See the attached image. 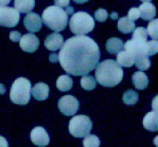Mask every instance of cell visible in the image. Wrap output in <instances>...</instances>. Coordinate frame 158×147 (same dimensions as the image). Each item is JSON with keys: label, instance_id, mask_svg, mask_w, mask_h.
<instances>
[{"label": "cell", "instance_id": "6da1fadb", "mask_svg": "<svg viewBox=\"0 0 158 147\" xmlns=\"http://www.w3.org/2000/svg\"><path fill=\"white\" fill-rule=\"evenodd\" d=\"M99 47L91 38L77 35L63 42L58 60L69 75L83 76L95 68L99 63Z\"/></svg>", "mask_w": 158, "mask_h": 147}, {"label": "cell", "instance_id": "7a4b0ae2", "mask_svg": "<svg viewBox=\"0 0 158 147\" xmlns=\"http://www.w3.org/2000/svg\"><path fill=\"white\" fill-rule=\"evenodd\" d=\"M94 70H95V80L105 87H114L119 84L123 78L122 67L113 59L98 63Z\"/></svg>", "mask_w": 158, "mask_h": 147}, {"label": "cell", "instance_id": "3957f363", "mask_svg": "<svg viewBox=\"0 0 158 147\" xmlns=\"http://www.w3.org/2000/svg\"><path fill=\"white\" fill-rule=\"evenodd\" d=\"M42 22L48 27L50 30L59 32L66 28L67 23H69V15L66 11L56 6H50L43 11L42 14Z\"/></svg>", "mask_w": 158, "mask_h": 147}, {"label": "cell", "instance_id": "277c9868", "mask_svg": "<svg viewBox=\"0 0 158 147\" xmlns=\"http://www.w3.org/2000/svg\"><path fill=\"white\" fill-rule=\"evenodd\" d=\"M69 24L71 32H74L75 35H87L94 30L95 22L90 14L79 11V12L73 14V16L69 20Z\"/></svg>", "mask_w": 158, "mask_h": 147}, {"label": "cell", "instance_id": "5b68a950", "mask_svg": "<svg viewBox=\"0 0 158 147\" xmlns=\"http://www.w3.org/2000/svg\"><path fill=\"white\" fill-rule=\"evenodd\" d=\"M10 98L15 104H20V106L27 104L31 98V83L28 79L18 78L16 80L12 83Z\"/></svg>", "mask_w": 158, "mask_h": 147}, {"label": "cell", "instance_id": "8992f818", "mask_svg": "<svg viewBox=\"0 0 158 147\" xmlns=\"http://www.w3.org/2000/svg\"><path fill=\"white\" fill-rule=\"evenodd\" d=\"M93 122L86 115H73L69 123V131L75 138H85L91 133Z\"/></svg>", "mask_w": 158, "mask_h": 147}, {"label": "cell", "instance_id": "52a82bcc", "mask_svg": "<svg viewBox=\"0 0 158 147\" xmlns=\"http://www.w3.org/2000/svg\"><path fill=\"white\" fill-rule=\"evenodd\" d=\"M123 48L126 52H129L134 59L138 56H149V50H148V40L145 39H131L123 43Z\"/></svg>", "mask_w": 158, "mask_h": 147}, {"label": "cell", "instance_id": "ba28073f", "mask_svg": "<svg viewBox=\"0 0 158 147\" xmlns=\"http://www.w3.org/2000/svg\"><path fill=\"white\" fill-rule=\"evenodd\" d=\"M58 107H59V111H60L63 115L73 116L79 110V102L74 95H66V96H62L59 99Z\"/></svg>", "mask_w": 158, "mask_h": 147}, {"label": "cell", "instance_id": "9c48e42d", "mask_svg": "<svg viewBox=\"0 0 158 147\" xmlns=\"http://www.w3.org/2000/svg\"><path fill=\"white\" fill-rule=\"evenodd\" d=\"M20 14L11 7H0V26L3 27H15L19 23Z\"/></svg>", "mask_w": 158, "mask_h": 147}, {"label": "cell", "instance_id": "30bf717a", "mask_svg": "<svg viewBox=\"0 0 158 147\" xmlns=\"http://www.w3.org/2000/svg\"><path fill=\"white\" fill-rule=\"evenodd\" d=\"M30 138H31V142L39 147H46L50 143V137L43 127H35V129H32Z\"/></svg>", "mask_w": 158, "mask_h": 147}, {"label": "cell", "instance_id": "8fae6325", "mask_svg": "<svg viewBox=\"0 0 158 147\" xmlns=\"http://www.w3.org/2000/svg\"><path fill=\"white\" fill-rule=\"evenodd\" d=\"M19 44H20V48L23 51H26V52H35L39 47V39L32 32L26 34L20 38Z\"/></svg>", "mask_w": 158, "mask_h": 147}, {"label": "cell", "instance_id": "7c38bea8", "mask_svg": "<svg viewBox=\"0 0 158 147\" xmlns=\"http://www.w3.org/2000/svg\"><path fill=\"white\" fill-rule=\"evenodd\" d=\"M42 26H43L42 18L38 14H34V12L27 14V16L24 18V27L27 31H30V32H38L42 28Z\"/></svg>", "mask_w": 158, "mask_h": 147}, {"label": "cell", "instance_id": "4fadbf2b", "mask_svg": "<svg viewBox=\"0 0 158 147\" xmlns=\"http://www.w3.org/2000/svg\"><path fill=\"white\" fill-rule=\"evenodd\" d=\"M44 46H46V48L50 50V51H56L63 46V36L60 34H58V32L51 34V35H48V36L46 38Z\"/></svg>", "mask_w": 158, "mask_h": 147}, {"label": "cell", "instance_id": "5bb4252c", "mask_svg": "<svg viewBox=\"0 0 158 147\" xmlns=\"http://www.w3.org/2000/svg\"><path fill=\"white\" fill-rule=\"evenodd\" d=\"M31 94L36 100H46L50 95V88L46 83H36L31 88Z\"/></svg>", "mask_w": 158, "mask_h": 147}, {"label": "cell", "instance_id": "9a60e30c", "mask_svg": "<svg viewBox=\"0 0 158 147\" xmlns=\"http://www.w3.org/2000/svg\"><path fill=\"white\" fill-rule=\"evenodd\" d=\"M138 11H139V18H142L143 20H152V19L156 18V14H157L156 7L150 2L142 3V6L138 8Z\"/></svg>", "mask_w": 158, "mask_h": 147}, {"label": "cell", "instance_id": "2e32d148", "mask_svg": "<svg viewBox=\"0 0 158 147\" xmlns=\"http://www.w3.org/2000/svg\"><path fill=\"white\" fill-rule=\"evenodd\" d=\"M14 6L19 14H28L34 10L35 0H14Z\"/></svg>", "mask_w": 158, "mask_h": 147}, {"label": "cell", "instance_id": "e0dca14e", "mask_svg": "<svg viewBox=\"0 0 158 147\" xmlns=\"http://www.w3.org/2000/svg\"><path fill=\"white\" fill-rule=\"evenodd\" d=\"M143 127L149 131H157L158 129V118H157V111L153 110L152 112H148L143 118Z\"/></svg>", "mask_w": 158, "mask_h": 147}, {"label": "cell", "instance_id": "ac0fdd59", "mask_svg": "<svg viewBox=\"0 0 158 147\" xmlns=\"http://www.w3.org/2000/svg\"><path fill=\"white\" fill-rule=\"evenodd\" d=\"M133 84L137 90H145L149 84V78L142 72V71H137L133 74Z\"/></svg>", "mask_w": 158, "mask_h": 147}, {"label": "cell", "instance_id": "d6986e66", "mask_svg": "<svg viewBox=\"0 0 158 147\" xmlns=\"http://www.w3.org/2000/svg\"><path fill=\"white\" fill-rule=\"evenodd\" d=\"M106 50L109 54H118L119 51L123 50V42L118 38H110L106 43Z\"/></svg>", "mask_w": 158, "mask_h": 147}, {"label": "cell", "instance_id": "ffe728a7", "mask_svg": "<svg viewBox=\"0 0 158 147\" xmlns=\"http://www.w3.org/2000/svg\"><path fill=\"white\" fill-rule=\"evenodd\" d=\"M134 56H131L129 52H126V51H119V52L117 54V63L119 64L121 67H131L134 66Z\"/></svg>", "mask_w": 158, "mask_h": 147}, {"label": "cell", "instance_id": "44dd1931", "mask_svg": "<svg viewBox=\"0 0 158 147\" xmlns=\"http://www.w3.org/2000/svg\"><path fill=\"white\" fill-rule=\"evenodd\" d=\"M134 28H135V24H134V22L130 20L127 16H123L118 20V30H119L122 34H130L134 31Z\"/></svg>", "mask_w": 158, "mask_h": 147}, {"label": "cell", "instance_id": "7402d4cb", "mask_svg": "<svg viewBox=\"0 0 158 147\" xmlns=\"http://www.w3.org/2000/svg\"><path fill=\"white\" fill-rule=\"evenodd\" d=\"M56 87L59 91H69L73 87V79L69 75H62L56 80Z\"/></svg>", "mask_w": 158, "mask_h": 147}, {"label": "cell", "instance_id": "603a6c76", "mask_svg": "<svg viewBox=\"0 0 158 147\" xmlns=\"http://www.w3.org/2000/svg\"><path fill=\"white\" fill-rule=\"evenodd\" d=\"M138 99H139V95H138L134 90H127L123 94V96H122V100H123V103L127 104V106L135 104V103L138 102Z\"/></svg>", "mask_w": 158, "mask_h": 147}, {"label": "cell", "instance_id": "cb8c5ba5", "mask_svg": "<svg viewBox=\"0 0 158 147\" xmlns=\"http://www.w3.org/2000/svg\"><path fill=\"white\" fill-rule=\"evenodd\" d=\"M81 86L83 87L85 90L91 91V90L95 88L97 80H95V78L90 76V75H83V76H82V79H81Z\"/></svg>", "mask_w": 158, "mask_h": 147}, {"label": "cell", "instance_id": "d4e9b609", "mask_svg": "<svg viewBox=\"0 0 158 147\" xmlns=\"http://www.w3.org/2000/svg\"><path fill=\"white\" fill-rule=\"evenodd\" d=\"M150 64H152V63L149 60V56H138V58H135V60H134V66H137V68L139 71L149 70Z\"/></svg>", "mask_w": 158, "mask_h": 147}, {"label": "cell", "instance_id": "484cf974", "mask_svg": "<svg viewBox=\"0 0 158 147\" xmlns=\"http://www.w3.org/2000/svg\"><path fill=\"white\" fill-rule=\"evenodd\" d=\"M101 141L97 135H86L83 139V146L85 147H99Z\"/></svg>", "mask_w": 158, "mask_h": 147}, {"label": "cell", "instance_id": "4316f807", "mask_svg": "<svg viewBox=\"0 0 158 147\" xmlns=\"http://www.w3.org/2000/svg\"><path fill=\"white\" fill-rule=\"evenodd\" d=\"M146 32H148L149 36H152L153 39H156L157 40V19H152V22L149 23V27L146 28Z\"/></svg>", "mask_w": 158, "mask_h": 147}, {"label": "cell", "instance_id": "83f0119b", "mask_svg": "<svg viewBox=\"0 0 158 147\" xmlns=\"http://www.w3.org/2000/svg\"><path fill=\"white\" fill-rule=\"evenodd\" d=\"M133 38L134 39H145V40H148V32H146V28H143V27L134 28V31H133Z\"/></svg>", "mask_w": 158, "mask_h": 147}, {"label": "cell", "instance_id": "f1b7e54d", "mask_svg": "<svg viewBox=\"0 0 158 147\" xmlns=\"http://www.w3.org/2000/svg\"><path fill=\"white\" fill-rule=\"evenodd\" d=\"M107 18H109V14H107V11L103 10V8H99L95 12V20L97 22H106Z\"/></svg>", "mask_w": 158, "mask_h": 147}, {"label": "cell", "instance_id": "f546056e", "mask_svg": "<svg viewBox=\"0 0 158 147\" xmlns=\"http://www.w3.org/2000/svg\"><path fill=\"white\" fill-rule=\"evenodd\" d=\"M148 50H149V56H152V55H156L157 54L158 42L156 40V39H153V40H149L148 42Z\"/></svg>", "mask_w": 158, "mask_h": 147}, {"label": "cell", "instance_id": "4dcf8cb0", "mask_svg": "<svg viewBox=\"0 0 158 147\" xmlns=\"http://www.w3.org/2000/svg\"><path fill=\"white\" fill-rule=\"evenodd\" d=\"M127 18L130 19V20H133V22H134V20H137V19L139 18V11H138L137 7H133V8H130Z\"/></svg>", "mask_w": 158, "mask_h": 147}, {"label": "cell", "instance_id": "1f68e13d", "mask_svg": "<svg viewBox=\"0 0 158 147\" xmlns=\"http://www.w3.org/2000/svg\"><path fill=\"white\" fill-rule=\"evenodd\" d=\"M20 38H22V34L19 32V31H12V32L10 34V39L12 42H19L20 40Z\"/></svg>", "mask_w": 158, "mask_h": 147}, {"label": "cell", "instance_id": "d6a6232c", "mask_svg": "<svg viewBox=\"0 0 158 147\" xmlns=\"http://www.w3.org/2000/svg\"><path fill=\"white\" fill-rule=\"evenodd\" d=\"M55 6L60 7V8H64V7L70 6V0H55Z\"/></svg>", "mask_w": 158, "mask_h": 147}, {"label": "cell", "instance_id": "836d02e7", "mask_svg": "<svg viewBox=\"0 0 158 147\" xmlns=\"http://www.w3.org/2000/svg\"><path fill=\"white\" fill-rule=\"evenodd\" d=\"M0 147H8V142H7V139L4 137H2V135H0Z\"/></svg>", "mask_w": 158, "mask_h": 147}, {"label": "cell", "instance_id": "e575fe53", "mask_svg": "<svg viewBox=\"0 0 158 147\" xmlns=\"http://www.w3.org/2000/svg\"><path fill=\"white\" fill-rule=\"evenodd\" d=\"M66 8H67V10H66V14H67V15H73V14H74V11H75V10L73 8V7L67 6V7H66Z\"/></svg>", "mask_w": 158, "mask_h": 147}, {"label": "cell", "instance_id": "d590c367", "mask_svg": "<svg viewBox=\"0 0 158 147\" xmlns=\"http://www.w3.org/2000/svg\"><path fill=\"white\" fill-rule=\"evenodd\" d=\"M10 2H11V0H0V7H6V6H8V4H10Z\"/></svg>", "mask_w": 158, "mask_h": 147}, {"label": "cell", "instance_id": "8d00e7d4", "mask_svg": "<svg viewBox=\"0 0 158 147\" xmlns=\"http://www.w3.org/2000/svg\"><path fill=\"white\" fill-rule=\"evenodd\" d=\"M50 60L52 62V63L56 62V60H58V55H56V54H51V55H50Z\"/></svg>", "mask_w": 158, "mask_h": 147}, {"label": "cell", "instance_id": "74e56055", "mask_svg": "<svg viewBox=\"0 0 158 147\" xmlns=\"http://www.w3.org/2000/svg\"><path fill=\"white\" fill-rule=\"evenodd\" d=\"M0 94H2V95H3V94H6V87L3 86L2 83H0Z\"/></svg>", "mask_w": 158, "mask_h": 147}, {"label": "cell", "instance_id": "f35d334b", "mask_svg": "<svg viewBox=\"0 0 158 147\" xmlns=\"http://www.w3.org/2000/svg\"><path fill=\"white\" fill-rule=\"evenodd\" d=\"M75 3H78V4H83V3H86V2H89V0H74Z\"/></svg>", "mask_w": 158, "mask_h": 147}, {"label": "cell", "instance_id": "ab89813d", "mask_svg": "<svg viewBox=\"0 0 158 147\" xmlns=\"http://www.w3.org/2000/svg\"><path fill=\"white\" fill-rule=\"evenodd\" d=\"M117 16H118L117 12H113V14H111V18H113V19H117Z\"/></svg>", "mask_w": 158, "mask_h": 147}, {"label": "cell", "instance_id": "60d3db41", "mask_svg": "<svg viewBox=\"0 0 158 147\" xmlns=\"http://www.w3.org/2000/svg\"><path fill=\"white\" fill-rule=\"evenodd\" d=\"M141 2H143V3H148V2H150V0H141Z\"/></svg>", "mask_w": 158, "mask_h": 147}]
</instances>
